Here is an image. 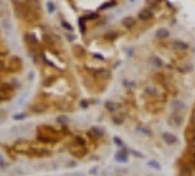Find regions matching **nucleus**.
I'll return each instance as SVG.
<instances>
[{"label": "nucleus", "instance_id": "49530a36", "mask_svg": "<svg viewBox=\"0 0 195 176\" xmlns=\"http://www.w3.org/2000/svg\"><path fill=\"white\" fill-rule=\"evenodd\" d=\"M126 54H128V57H132V56H134V48H128V50H126Z\"/></svg>", "mask_w": 195, "mask_h": 176}, {"label": "nucleus", "instance_id": "c9c22d12", "mask_svg": "<svg viewBox=\"0 0 195 176\" xmlns=\"http://www.w3.org/2000/svg\"><path fill=\"white\" fill-rule=\"evenodd\" d=\"M27 117H28L27 112H24V113H16V115H13V121H24V119H27Z\"/></svg>", "mask_w": 195, "mask_h": 176}, {"label": "nucleus", "instance_id": "2eb2a0df", "mask_svg": "<svg viewBox=\"0 0 195 176\" xmlns=\"http://www.w3.org/2000/svg\"><path fill=\"white\" fill-rule=\"evenodd\" d=\"M16 88L10 84V82H0V93L2 94L7 95V97H12V94L15 93Z\"/></svg>", "mask_w": 195, "mask_h": 176}, {"label": "nucleus", "instance_id": "412c9836", "mask_svg": "<svg viewBox=\"0 0 195 176\" xmlns=\"http://www.w3.org/2000/svg\"><path fill=\"white\" fill-rule=\"evenodd\" d=\"M122 25L126 28V29H132L136 25V18H134V16H125L122 19Z\"/></svg>", "mask_w": 195, "mask_h": 176}, {"label": "nucleus", "instance_id": "a18cd8bd", "mask_svg": "<svg viewBox=\"0 0 195 176\" xmlns=\"http://www.w3.org/2000/svg\"><path fill=\"white\" fill-rule=\"evenodd\" d=\"M191 164H192V169L195 170V151L192 153V157H191Z\"/></svg>", "mask_w": 195, "mask_h": 176}, {"label": "nucleus", "instance_id": "f8f14e48", "mask_svg": "<svg viewBox=\"0 0 195 176\" xmlns=\"http://www.w3.org/2000/svg\"><path fill=\"white\" fill-rule=\"evenodd\" d=\"M138 19L142 21V22H147V21H153L154 19V12L148 7H144L138 12Z\"/></svg>", "mask_w": 195, "mask_h": 176}, {"label": "nucleus", "instance_id": "f704fd0d", "mask_svg": "<svg viewBox=\"0 0 195 176\" xmlns=\"http://www.w3.org/2000/svg\"><path fill=\"white\" fill-rule=\"evenodd\" d=\"M46 6H47V12L50 15H53L54 12H56V3H54V2H47Z\"/></svg>", "mask_w": 195, "mask_h": 176}, {"label": "nucleus", "instance_id": "393cba45", "mask_svg": "<svg viewBox=\"0 0 195 176\" xmlns=\"http://www.w3.org/2000/svg\"><path fill=\"white\" fill-rule=\"evenodd\" d=\"M104 109L107 110L109 113L114 115V113L117 112V104H116V103H113L112 100H106V101H104Z\"/></svg>", "mask_w": 195, "mask_h": 176}, {"label": "nucleus", "instance_id": "1a4fd4ad", "mask_svg": "<svg viewBox=\"0 0 195 176\" xmlns=\"http://www.w3.org/2000/svg\"><path fill=\"white\" fill-rule=\"evenodd\" d=\"M87 138L93 140V141L101 140V138H104V131L101 128H97V126H91L90 131L87 132Z\"/></svg>", "mask_w": 195, "mask_h": 176}, {"label": "nucleus", "instance_id": "de8ad7c7", "mask_svg": "<svg viewBox=\"0 0 195 176\" xmlns=\"http://www.w3.org/2000/svg\"><path fill=\"white\" fill-rule=\"evenodd\" d=\"M67 166H69V167H74V166H76V160H72V162H69V163H67Z\"/></svg>", "mask_w": 195, "mask_h": 176}, {"label": "nucleus", "instance_id": "58836bf2", "mask_svg": "<svg viewBox=\"0 0 195 176\" xmlns=\"http://www.w3.org/2000/svg\"><path fill=\"white\" fill-rule=\"evenodd\" d=\"M113 142H114V145L116 147H120V148H123V147H126L125 144H123V141H122L119 136H113Z\"/></svg>", "mask_w": 195, "mask_h": 176}, {"label": "nucleus", "instance_id": "79ce46f5", "mask_svg": "<svg viewBox=\"0 0 195 176\" xmlns=\"http://www.w3.org/2000/svg\"><path fill=\"white\" fill-rule=\"evenodd\" d=\"M160 6V2H147V7L153 10V7H157Z\"/></svg>", "mask_w": 195, "mask_h": 176}, {"label": "nucleus", "instance_id": "cd10ccee", "mask_svg": "<svg viewBox=\"0 0 195 176\" xmlns=\"http://www.w3.org/2000/svg\"><path fill=\"white\" fill-rule=\"evenodd\" d=\"M78 28H79V33H81L82 35L87 34L88 27H87V22L82 19V16H78Z\"/></svg>", "mask_w": 195, "mask_h": 176}, {"label": "nucleus", "instance_id": "4be33fe9", "mask_svg": "<svg viewBox=\"0 0 195 176\" xmlns=\"http://www.w3.org/2000/svg\"><path fill=\"white\" fill-rule=\"evenodd\" d=\"M112 122L114 125H117V126L123 125V122H125V113L123 112H116L114 115H112Z\"/></svg>", "mask_w": 195, "mask_h": 176}, {"label": "nucleus", "instance_id": "603ef678", "mask_svg": "<svg viewBox=\"0 0 195 176\" xmlns=\"http://www.w3.org/2000/svg\"><path fill=\"white\" fill-rule=\"evenodd\" d=\"M0 121H2V117H0Z\"/></svg>", "mask_w": 195, "mask_h": 176}, {"label": "nucleus", "instance_id": "4468645a", "mask_svg": "<svg viewBox=\"0 0 195 176\" xmlns=\"http://www.w3.org/2000/svg\"><path fill=\"white\" fill-rule=\"evenodd\" d=\"M162 140L164 144H167V145H175L179 142V138L175 135V134H172V132H163L162 135Z\"/></svg>", "mask_w": 195, "mask_h": 176}, {"label": "nucleus", "instance_id": "f03ea898", "mask_svg": "<svg viewBox=\"0 0 195 176\" xmlns=\"http://www.w3.org/2000/svg\"><path fill=\"white\" fill-rule=\"evenodd\" d=\"M5 66H6V72H10V74H18L24 68L22 59H21L19 56H10Z\"/></svg>", "mask_w": 195, "mask_h": 176}, {"label": "nucleus", "instance_id": "a878e982", "mask_svg": "<svg viewBox=\"0 0 195 176\" xmlns=\"http://www.w3.org/2000/svg\"><path fill=\"white\" fill-rule=\"evenodd\" d=\"M101 16L98 12H88V13L85 15H82V19L85 21V22H88V21H97V19H100Z\"/></svg>", "mask_w": 195, "mask_h": 176}, {"label": "nucleus", "instance_id": "20e7f679", "mask_svg": "<svg viewBox=\"0 0 195 176\" xmlns=\"http://www.w3.org/2000/svg\"><path fill=\"white\" fill-rule=\"evenodd\" d=\"M67 151L74 156V159H84V157L88 154V148L85 147H78V145H75V144H67Z\"/></svg>", "mask_w": 195, "mask_h": 176}, {"label": "nucleus", "instance_id": "2f4dec72", "mask_svg": "<svg viewBox=\"0 0 195 176\" xmlns=\"http://www.w3.org/2000/svg\"><path fill=\"white\" fill-rule=\"evenodd\" d=\"M60 25H62V28H63L66 33H69V34H72V33H74V27H72V25H71V24H69L66 19H62L60 21Z\"/></svg>", "mask_w": 195, "mask_h": 176}, {"label": "nucleus", "instance_id": "39448f33", "mask_svg": "<svg viewBox=\"0 0 195 176\" xmlns=\"http://www.w3.org/2000/svg\"><path fill=\"white\" fill-rule=\"evenodd\" d=\"M47 110H48V104L44 101L32 103V104L28 107V112L32 113V115H41V113H46Z\"/></svg>", "mask_w": 195, "mask_h": 176}, {"label": "nucleus", "instance_id": "9b49d317", "mask_svg": "<svg viewBox=\"0 0 195 176\" xmlns=\"http://www.w3.org/2000/svg\"><path fill=\"white\" fill-rule=\"evenodd\" d=\"M114 160L117 163H128L129 160V150L126 147H123L120 148L119 151H116V154H114Z\"/></svg>", "mask_w": 195, "mask_h": 176}, {"label": "nucleus", "instance_id": "f257e3e1", "mask_svg": "<svg viewBox=\"0 0 195 176\" xmlns=\"http://www.w3.org/2000/svg\"><path fill=\"white\" fill-rule=\"evenodd\" d=\"M37 132H38V134H43V135H48V136H53V138H57L59 141L63 138V135H62L60 131H59V129H56L53 125H48V123L40 125V126L37 128Z\"/></svg>", "mask_w": 195, "mask_h": 176}, {"label": "nucleus", "instance_id": "a211bd4d", "mask_svg": "<svg viewBox=\"0 0 195 176\" xmlns=\"http://www.w3.org/2000/svg\"><path fill=\"white\" fill-rule=\"evenodd\" d=\"M122 35L120 31H116V29H112V31H107L106 34L103 35V38L106 41H110V43H113V41H116L119 37Z\"/></svg>", "mask_w": 195, "mask_h": 176}, {"label": "nucleus", "instance_id": "ea45409f", "mask_svg": "<svg viewBox=\"0 0 195 176\" xmlns=\"http://www.w3.org/2000/svg\"><path fill=\"white\" fill-rule=\"evenodd\" d=\"M129 153H131L132 156H135V157H140V159H145V156L142 154L141 151H138V150H129Z\"/></svg>", "mask_w": 195, "mask_h": 176}, {"label": "nucleus", "instance_id": "c756f323", "mask_svg": "<svg viewBox=\"0 0 195 176\" xmlns=\"http://www.w3.org/2000/svg\"><path fill=\"white\" fill-rule=\"evenodd\" d=\"M56 122L59 123L60 126H67L69 122H71V119H69V116H66V115H59L56 117Z\"/></svg>", "mask_w": 195, "mask_h": 176}, {"label": "nucleus", "instance_id": "c85d7f7f", "mask_svg": "<svg viewBox=\"0 0 195 176\" xmlns=\"http://www.w3.org/2000/svg\"><path fill=\"white\" fill-rule=\"evenodd\" d=\"M117 6V2H104V3H101L100 6H98V12H103V10H107V9H112V7Z\"/></svg>", "mask_w": 195, "mask_h": 176}, {"label": "nucleus", "instance_id": "7c9ffc66", "mask_svg": "<svg viewBox=\"0 0 195 176\" xmlns=\"http://www.w3.org/2000/svg\"><path fill=\"white\" fill-rule=\"evenodd\" d=\"M150 65H153V66H155V68H163V60L159 57V56H151L150 57Z\"/></svg>", "mask_w": 195, "mask_h": 176}, {"label": "nucleus", "instance_id": "c03bdc74", "mask_svg": "<svg viewBox=\"0 0 195 176\" xmlns=\"http://www.w3.org/2000/svg\"><path fill=\"white\" fill-rule=\"evenodd\" d=\"M6 166H7V163L5 162V159H3V156L0 154V169H5Z\"/></svg>", "mask_w": 195, "mask_h": 176}, {"label": "nucleus", "instance_id": "72a5a7b5", "mask_svg": "<svg viewBox=\"0 0 195 176\" xmlns=\"http://www.w3.org/2000/svg\"><path fill=\"white\" fill-rule=\"evenodd\" d=\"M122 85H123L125 88L132 90V88H135V82L134 81H129L128 78H123V79H122Z\"/></svg>", "mask_w": 195, "mask_h": 176}, {"label": "nucleus", "instance_id": "7ed1b4c3", "mask_svg": "<svg viewBox=\"0 0 195 176\" xmlns=\"http://www.w3.org/2000/svg\"><path fill=\"white\" fill-rule=\"evenodd\" d=\"M178 176H194V169L191 162L181 159L179 160V167H178Z\"/></svg>", "mask_w": 195, "mask_h": 176}, {"label": "nucleus", "instance_id": "f3484780", "mask_svg": "<svg viewBox=\"0 0 195 176\" xmlns=\"http://www.w3.org/2000/svg\"><path fill=\"white\" fill-rule=\"evenodd\" d=\"M169 37H170V31H169L167 28H159L155 31V38L159 41H166Z\"/></svg>", "mask_w": 195, "mask_h": 176}, {"label": "nucleus", "instance_id": "9d476101", "mask_svg": "<svg viewBox=\"0 0 195 176\" xmlns=\"http://www.w3.org/2000/svg\"><path fill=\"white\" fill-rule=\"evenodd\" d=\"M170 106H172V112H175V113H185V110H186V104L179 100V98H173L172 101H170Z\"/></svg>", "mask_w": 195, "mask_h": 176}, {"label": "nucleus", "instance_id": "473e14b6", "mask_svg": "<svg viewBox=\"0 0 195 176\" xmlns=\"http://www.w3.org/2000/svg\"><path fill=\"white\" fill-rule=\"evenodd\" d=\"M147 166H148V167H153L154 170H162V164L157 162V160H154V159L148 160V162H147Z\"/></svg>", "mask_w": 195, "mask_h": 176}, {"label": "nucleus", "instance_id": "6ab92c4d", "mask_svg": "<svg viewBox=\"0 0 195 176\" xmlns=\"http://www.w3.org/2000/svg\"><path fill=\"white\" fill-rule=\"evenodd\" d=\"M57 79H59V75H47V76L41 81V85L44 88H48V87H52Z\"/></svg>", "mask_w": 195, "mask_h": 176}, {"label": "nucleus", "instance_id": "37998d69", "mask_svg": "<svg viewBox=\"0 0 195 176\" xmlns=\"http://www.w3.org/2000/svg\"><path fill=\"white\" fill-rule=\"evenodd\" d=\"M66 40L69 41V43H72V41H75V40H76V35H74V34H69V33H66Z\"/></svg>", "mask_w": 195, "mask_h": 176}, {"label": "nucleus", "instance_id": "ddd939ff", "mask_svg": "<svg viewBox=\"0 0 195 176\" xmlns=\"http://www.w3.org/2000/svg\"><path fill=\"white\" fill-rule=\"evenodd\" d=\"M24 40L28 44V47H40V40L35 37V34L32 33H25L24 35Z\"/></svg>", "mask_w": 195, "mask_h": 176}, {"label": "nucleus", "instance_id": "a19ab883", "mask_svg": "<svg viewBox=\"0 0 195 176\" xmlns=\"http://www.w3.org/2000/svg\"><path fill=\"white\" fill-rule=\"evenodd\" d=\"M178 71H179L181 74H185V72H189V71H191V65H188V66H178Z\"/></svg>", "mask_w": 195, "mask_h": 176}, {"label": "nucleus", "instance_id": "aec40b11", "mask_svg": "<svg viewBox=\"0 0 195 176\" xmlns=\"http://www.w3.org/2000/svg\"><path fill=\"white\" fill-rule=\"evenodd\" d=\"M135 132H138V134H141V135H144V136L153 135V131L148 128V126H144L142 123H138V125L135 126Z\"/></svg>", "mask_w": 195, "mask_h": 176}, {"label": "nucleus", "instance_id": "e433bc0d", "mask_svg": "<svg viewBox=\"0 0 195 176\" xmlns=\"http://www.w3.org/2000/svg\"><path fill=\"white\" fill-rule=\"evenodd\" d=\"M88 107H90V100H85V98L79 100V109H82V110H87Z\"/></svg>", "mask_w": 195, "mask_h": 176}, {"label": "nucleus", "instance_id": "0eeeda50", "mask_svg": "<svg viewBox=\"0 0 195 176\" xmlns=\"http://www.w3.org/2000/svg\"><path fill=\"white\" fill-rule=\"evenodd\" d=\"M170 47H172V50H175L178 53H185V52L189 50V43L183 40H173L170 43Z\"/></svg>", "mask_w": 195, "mask_h": 176}, {"label": "nucleus", "instance_id": "6e6552de", "mask_svg": "<svg viewBox=\"0 0 195 176\" xmlns=\"http://www.w3.org/2000/svg\"><path fill=\"white\" fill-rule=\"evenodd\" d=\"M167 121H169V123H170V125H173V126H176V128H181L182 125H183L185 116L182 115V113H175V112H172Z\"/></svg>", "mask_w": 195, "mask_h": 176}, {"label": "nucleus", "instance_id": "5701e85b", "mask_svg": "<svg viewBox=\"0 0 195 176\" xmlns=\"http://www.w3.org/2000/svg\"><path fill=\"white\" fill-rule=\"evenodd\" d=\"M72 50H74V54L78 57V59H84V57L87 56V50H85V47H82V46H79V44H78V46H74Z\"/></svg>", "mask_w": 195, "mask_h": 176}, {"label": "nucleus", "instance_id": "bb28decb", "mask_svg": "<svg viewBox=\"0 0 195 176\" xmlns=\"http://www.w3.org/2000/svg\"><path fill=\"white\" fill-rule=\"evenodd\" d=\"M144 94L148 95V97H159L160 91H159V88H155V87H147L144 90Z\"/></svg>", "mask_w": 195, "mask_h": 176}, {"label": "nucleus", "instance_id": "dca6fc26", "mask_svg": "<svg viewBox=\"0 0 195 176\" xmlns=\"http://www.w3.org/2000/svg\"><path fill=\"white\" fill-rule=\"evenodd\" d=\"M35 140L38 142H41V144H56V142L59 141L57 138H53V136H48V135H43V134H38V132H37Z\"/></svg>", "mask_w": 195, "mask_h": 176}, {"label": "nucleus", "instance_id": "3c124183", "mask_svg": "<svg viewBox=\"0 0 195 176\" xmlns=\"http://www.w3.org/2000/svg\"><path fill=\"white\" fill-rule=\"evenodd\" d=\"M166 6H167L169 9H173V5H172L170 2H166Z\"/></svg>", "mask_w": 195, "mask_h": 176}, {"label": "nucleus", "instance_id": "423d86ee", "mask_svg": "<svg viewBox=\"0 0 195 176\" xmlns=\"http://www.w3.org/2000/svg\"><path fill=\"white\" fill-rule=\"evenodd\" d=\"M27 156H29V157H48V156H52V151L47 148H44V147H31V148L28 150Z\"/></svg>", "mask_w": 195, "mask_h": 176}, {"label": "nucleus", "instance_id": "b1692460", "mask_svg": "<svg viewBox=\"0 0 195 176\" xmlns=\"http://www.w3.org/2000/svg\"><path fill=\"white\" fill-rule=\"evenodd\" d=\"M72 144L78 145V147H85L87 148V140L82 135H74L72 136Z\"/></svg>", "mask_w": 195, "mask_h": 176}, {"label": "nucleus", "instance_id": "09e8293b", "mask_svg": "<svg viewBox=\"0 0 195 176\" xmlns=\"http://www.w3.org/2000/svg\"><path fill=\"white\" fill-rule=\"evenodd\" d=\"M90 173H91V175H95V173H97V167H93V169L90 170Z\"/></svg>", "mask_w": 195, "mask_h": 176}, {"label": "nucleus", "instance_id": "8fccbe9b", "mask_svg": "<svg viewBox=\"0 0 195 176\" xmlns=\"http://www.w3.org/2000/svg\"><path fill=\"white\" fill-rule=\"evenodd\" d=\"M119 65H120V62H119V60H117V62H114V65H113V69L119 68Z\"/></svg>", "mask_w": 195, "mask_h": 176}, {"label": "nucleus", "instance_id": "4c0bfd02", "mask_svg": "<svg viewBox=\"0 0 195 176\" xmlns=\"http://www.w3.org/2000/svg\"><path fill=\"white\" fill-rule=\"evenodd\" d=\"M91 57H93V59H95V60L104 62V56H103L101 53H98V52H93V53H91Z\"/></svg>", "mask_w": 195, "mask_h": 176}]
</instances>
